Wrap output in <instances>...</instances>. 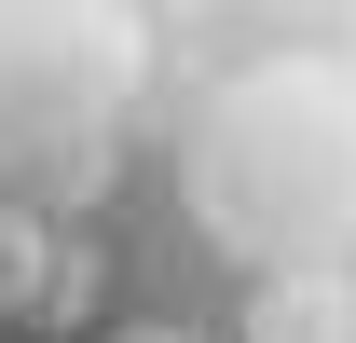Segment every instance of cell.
<instances>
[{"mask_svg": "<svg viewBox=\"0 0 356 343\" xmlns=\"http://www.w3.org/2000/svg\"><path fill=\"white\" fill-rule=\"evenodd\" d=\"M233 343H356V275H247Z\"/></svg>", "mask_w": 356, "mask_h": 343, "instance_id": "obj_4", "label": "cell"}, {"mask_svg": "<svg viewBox=\"0 0 356 343\" xmlns=\"http://www.w3.org/2000/svg\"><path fill=\"white\" fill-rule=\"evenodd\" d=\"M110 343H206V330H110Z\"/></svg>", "mask_w": 356, "mask_h": 343, "instance_id": "obj_5", "label": "cell"}, {"mask_svg": "<svg viewBox=\"0 0 356 343\" xmlns=\"http://www.w3.org/2000/svg\"><path fill=\"white\" fill-rule=\"evenodd\" d=\"M96 302V247H69V220L0 206V330H69Z\"/></svg>", "mask_w": 356, "mask_h": 343, "instance_id": "obj_3", "label": "cell"}, {"mask_svg": "<svg viewBox=\"0 0 356 343\" xmlns=\"http://www.w3.org/2000/svg\"><path fill=\"white\" fill-rule=\"evenodd\" d=\"M192 234L247 275H356V69L343 55H247L206 83L178 151Z\"/></svg>", "mask_w": 356, "mask_h": 343, "instance_id": "obj_1", "label": "cell"}, {"mask_svg": "<svg viewBox=\"0 0 356 343\" xmlns=\"http://www.w3.org/2000/svg\"><path fill=\"white\" fill-rule=\"evenodd\" d=\"M151 110V0H0V206H96Z\"/></svg>", "mask_w": 356, "mask_h": 343, "instance_id": "obj_2", "label": "cell"}]
</instances>
